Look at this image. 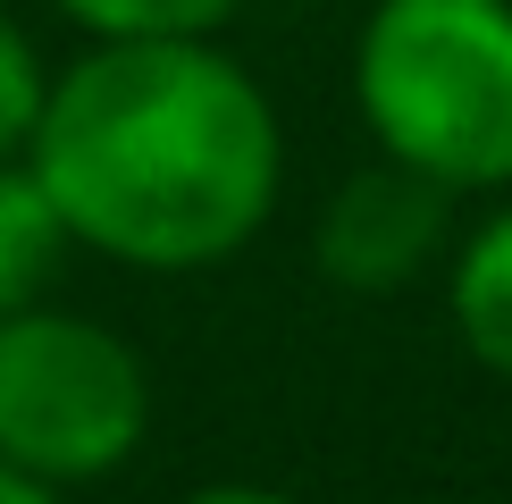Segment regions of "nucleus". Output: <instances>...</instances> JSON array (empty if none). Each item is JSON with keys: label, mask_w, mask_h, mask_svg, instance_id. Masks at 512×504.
<instances>
[{"label": "nucleus", "mask_w": 512, "mask_h": 504, "mask_svg": "<svg viewBox=\"0 0 512 504\" xmlns=\"http://www.w3.org/2000/svg\"><path fill=\"white\" fill-rule=\"evenodd\" d=\"M152 437V370L110 320L26 303L0 320V462L59 496L126 471Z\"/></svg>", "instance_id": "3"}, {"label": "nucleus", "mask_w": 512, "mask_h": 504, "mask_svg": "<svg viewBox=\"0 0 512 504\" xmlns=\"http://www.w3.org/2000/svg\"><path fill=\"white\" fill-rule=\"evenodd\" d=\"M454 202L462 194H445L437 177L378 152L319 202V227H311L319 278L336 294H403L454 252Z\"/></svg>", "instance_id": "4"}, {"label": "nucleus", "mask_w": 512, "mask_h": 504, "mask_svg": "<svg viewBox=\"0 0 512 504\" xmlns=\"http://www.w3.org/2000/svg\"><path fill=\"white\" fill-rule=\"evenodd\" d=\"M445 320H454L462 353L512 387V202L487 210L471 236H454L445 261Z\"/></svg>", "instance_id": "5"}, {"label": "nucleus", "mask_w": 512, "mask_h": 504, "mask_svg": "<svg viewBox=\"0 0 512 504\" xmlns=\"http://www.w3.org/2000/svg\"><path fill=\"white\" fill-rule=\"evenodd\" d=\"M0 504H68L51 488V479H34V471H17V462H0Z\"/></svg>", "instance_id": "10"}, {"label": "nucleus", "mask_w": 512, "mask_h": 504, "mask_svg": "<svg viewBox=\"0 0 512 504\" xmlns=\"http://www.w3.org/2000/svg\"><path fill=\"white\" fill-rule=\"evenodd\" d=\"M42 93H51L42 51L26 42L17 17H0V160L26 152V135H34V118H42Z\"/></svg>", "instance_id": "8"}, {"label": "nucleus", "mask_w": 512, "mask_h": 504, "mask_svg": "<svg viewBox=\"0 0 512 504\" xmlns=\"http://www.w3.org/2000/svg\"><path fill=\"white\" fill-rule=\"evenodd\" d=\"M26 168L84 252L143 278L219 269L269 227L286 126L210 34L93 42L51 76Z\"/></svg>", "instance_id": "1"}, {"label": "nucleus", "mask_w": 512, "mask_h": 504, "mask_svg": "<svg viewBox=\"0 0 512 504\" xmlns=\"http://www.w3.org/2000/svg\"><path fill=\"white\" fill-rule=\"evenodd\" d=\"M177 504H294L286 488H261V479H210V488L177 496Z\"/></svg>", "instance_id": "9"}, {"label": "nucleus", "mask_w": 512, "mask_h": 504, "mask_svg": "<svg viewBox=\"0 0 512 504\" xmlns=\"http://www.w3.org/2000/svg\"><path fill=\"white\" fill-rule=\"evenodd\" d=\"M353 110L445 194H512V0H378L353 42Z\"/></svg>", "instance_id": "2"}, {"label": "nucleus", "mask_w": 512, "mask_h": 504, "mask_svg": "<svg viewBox=\"0 0 512 504\" xmlns=\"http://www.w3.org/2000/svg\"><path fill=\"white\" fill-rule=\"evenodd\" d=\"M68 252H76V236L51 210L42 177L26 168V152L0 160V320L26 311V303H51V278H59Z\"/></svg>", "instance_id": "6"}, {"label": "nucleus", "mask_w": 512, "mask_h": 504, "mask_svg": "<svg viewBox=\"0 0 512 504\" xmlns=\"http://www.w3.org/2000/svg\"><path fill=\"white\" fill-rule=\"evenodd\" d=\"M93 42H152V34H219L244 0H51Z\"/></svg>", "instance_id": "7"}]
</instances>
